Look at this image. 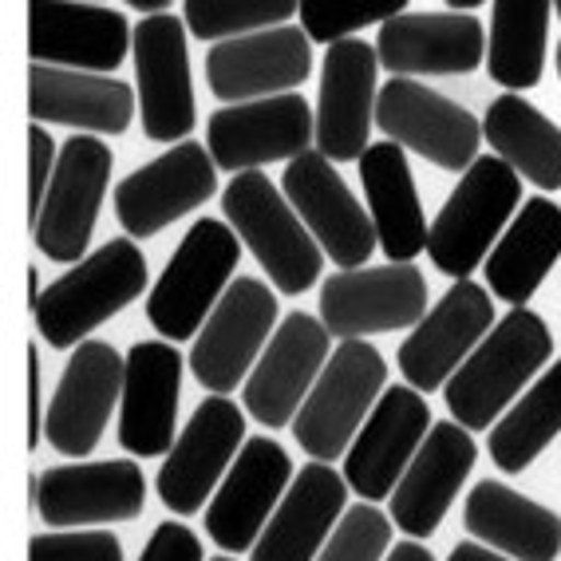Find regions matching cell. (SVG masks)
Segmentation results:
<instances>
[{"label":"cell","mask_w":561,"mask_h":561,"mask_svg":"<svg viewBox=\"0 0 561 561\" xmlns=\"http://www.w3.org/2000/svg\"><path fill=\"white\" fill-rule=\"evenodd\" d=\"M280 191L336 270H364L371 250H380L371 214L364 210L360 198L348 191V182L336 174V167L321 151L293 159L285 167Z\"/></svg>","instance_id":"cell-16"},{"label":"cell","mask_w":561,"mask_h":561,"mask_svg":"<svg viewBox=\"0 0 561 561\" xmlns=\"http://www.w3.org/2000/svg\"><path fill=\"white\" fill-rule=\"evenodd\" d=\"M427 317V280L415 265L341 270L321 285V321L336 341L415 329Z\"/></svg>","instance_id":"cell-10"},{"label":"cell","mask_w":561,"mask_h":561,"mask_svg":"<svg viewBox=\"0 0 561 561\" xmlns=\"http://www.w3.org/2000/svg\"><path fill=\"white\" fill-rule=\"evenodd\" d=\"M474 459H479V447L467 427H459L455 420L435 423L420 455L403 471L400 486L391 491V522L415 541L432 538L451 511V502L459 499L467 474L474 471Z\"/></svg>","instance_id":"cell-27"},{"label":"cell","mask_w":561,"mask_h":561,"mask_svg":"<svg viewBox=\"0 0 561 561\" xmlns=\"http://www.w3.org/2000/svg\"><path fill=\"white\" fill-rule=\"evenodd\" d=\"M553 4H518L502 0L491 9V32H486V71L499 88L511 95L530 91L541 83L546 71V41H550Z\"/></svg>","instance_id":"cell-34"},{"label":"cell","mask_w":561,"mask_h":561,"mask_svg":"<svg viewBox=\"0 0 561 561\" xmlns=\"http://www.w3.org/2000/svg\"><path fill=\"white\" fill-rule=\"evenodd\" d=\"M28 561H123V541L111 530H51L32 538Z\"/></svg>","instance_id":"cell-39"},{"label":"cell","mask_w":561,"mask_h":561,"mask_svg":"<svg viewBox=\"0 0 561 561\" xmlns=\"http://www.w3.org/2000/svg\"><path fill=\"white\" fill-rule=\"evenodd\" d=\"M41 348L28 344V451L44 443V420H48V403L41 391Z\"/></svg>","instance_id":"cell-42"},{"label":"cell","mask_w":561,"mask_h":561,"mask_svg":"<svg viewBox=\"0 0 561 561\" xmlns=\"http://www.w3.org/2000/svg\"><path fill=\"white\" fill-rule=\"evenodd\" d=\"M447 561H514V558H506V553L491 550V546H482V541H459Z\"/></svg>","instance_id":"cell-43"},{"label":"cell","mask_w":561,"mask_h":561,"mask_svg":"<svg viewBox=\"0 0 561 561\" xmlns=\"http://www.w3.org/2000/svg\"><path fill=\"white\" fill-rule=\"evenodd\" d=\"M388 383V364L368 341H344L312 383L309 400L293 420V435L312 462H336L348 455Z\"/></svg>","instance_id":"cell-6"},{"label":"cell","mask_w":561,"mask_h":561,"mask_svg":"<svg viewBox=\"0 0 561 561\" xmlns=\"http://www.w3.org/2000/svg\"><path fill=\"white\" fill-rule=\"evenodd\" d=\"M111 151L95 135H71L60 147V162L51 174L48 198L32 221V241L44 257L60 265H80L91 245V230L100 218L103 194L111 182Z\"/></svg>","instance_id":"cell-9"},{"label":"cell","mask_w":561,"mask_h":561,"mask_svg":"<svg viewBox=\"0 0 561 561\" xmlns=\"http://www.w3.org/2000/svg\"><path fill=\"white\" fill-rule=\"evenodd\" d=\"M558 76H561V41H558Z\"/></svg>","instance_id":"cell-47"},{"label":"cell","mask_w":561,"mask_h":561,"mask_svg":"<svg viewBox=\"0 0 561 561\" xmlns=\"http://www.w3.org/2000/svg\"><path fill=\"white\" fill-rule=\"evenodd\" d=\"M482 139L518 179L534 182L538 191L561 186V127L546 119L530 100L511 91L491 100L482 115Z\"/></svg>","instance_id":"cell-33"},{"label":"cell","mask_w":561,"mask_h":561,"mask_svg":"<svg viewBox=\"0 0 561 561\" xmlns=\"http://www.w3.org/2000/svg\"><path fill=\"white\" fill-rule=\"evenodd\" d=\"M522 202V179L499 159L479 154L474 167L459 179L443 210L435 214L427 233V253L435 270L455 280H471L479 265H486L491 250L514 221Z\"/></svg>","instance_id":"cell-3"},{"label":"cell","mask_w":561,"mask_h":561,"mask_svg":"<svg viewBox=\"0 0 561 561\" xmlns=\"http://www.w3.org/2000/svg\"><path fill=\"white\" fill-rule=\"evenodd\" d=\"M491 329H494L491 289H482L474 280H455L451 289L435 301V309H427V317L400 344L403 380L415 391L447 388V380L486 341Z\"/></svg>","instance_id":"cell-20"},{"label":"cell","mask_w":561,"mask_h":561,"mask_svg":"<svg viewBox=\"0 0 561 561\" xmlns=\"http://www.w3.org/2000/svg\"><path fill=\"white\" fill-rule=\"evenodd\" d=\"M561 435V356L514 400V408L491 427V459L499 471L522 474Z\"/></svg>","instance_id":"cell-35"},{"label":"cell","mask_w":561,"mask_h":561,"mask_svg":"<svg viewBox=\"0 0 561 561\" xmlns=\"http://www.w3.org/2000/svg\"><path fill=\"white\" fill-rule=\"evenodd\" d=\"M214 561H233V558H214Z\"/></svg>","instance_id":"cell-49"},{"label":"cell","mask_w":561,"mask_h":561,"mask_svg":"<svg viewBox=\"0 0 561 561\" xmlns=\"http://www.w3.org/2000/svg\"><path fill=\"white\" fill-rule=\"evenodd\" d=\"M147 479L130 459L68 462L32 474V506L51 530L71 526H107L142 514Z\"/></svg>","instance_id":"cell-15"},{"label":"cell","mask_w":561,"mask_h":561,"mask_svg":"<svg viewBox=\"0 0 561 561\" xmlns=\"http://www.w3.org/2000/svg\"><path fill=\"white\" fill-rule=\"evenodd\" d=\"M553 12H558V21H561V4H558V9H553Z\"/></svg>","instance_id":"cell-48"},{"label":"cell","mask_w":561,"mask_h":561,"mask_svg":"<svg viewBox=\"0 0 561 561\" xmlns=\"http://www.w3.org/2000/svg\"><path fill=\"white\" fill-rule=\"evenodd\" d=\"M408 4L396 0V4H380V9H329V4H301V28L309 41L317 44H344V41H356V32L368 28V24H388L396 16H403Z\"/></svg>","instance_id":"cell-38"},{"label":"cell","mask_w":561,"mask_h":561,"mask_svg":"<svg viewBox=\"0 0 561 561\" xmlns=\"http://www.w3.org/2000/svg\"><path fill=\"white\" fill-rule=\"evenodd\" d=\"M383 561H435V558H432L427 546H420V541L411 538V541H400V546H396Z\"/></svg>","instance_id":"cell-44"},{"label":"cell","mask_w":561,"mask_h":561,"mask_svg":"<svg viewBox=\"0 0 561 561\" xmlns=\"http://www.w3.org/2000/svg\"><path fill=\"white\" fill-rule=\"evenodd\" d=\"M123 376L127 356H119L107 341H83L80 348H71L48 400L44 439L68 459H88L107 432L115 403L123 400Z\"/></svg>","instance_id":"cell-14"},{"label":"cell","mask_w":561,"mask_h":561,"mask_svg":"<svg viewBox=\"0 0 561 561\" xmlns=\"http://www.w3.org/2000/svg\"><path fill=\"white\" fill-rule=\"evenodd\" d=\"M376 68L380 56L368 41H344L324 51L317 100V151L329 162H360L376 123Z\"/></svg>","instance_id":"cell-24"},{"label":"cell","mask_w":561,"mask_h":561,"mask_svg":"<svg viewBox=\"0 0 561 561\" xmlns=\"http://www.w3.org/2000/svg\"><path fill=\"white\" fill-rule=\"evenodd\" d=\"M182 352L167 341H139L127 352L119 400V443L139 459L171 455L179 443V396H182Z\"/></svg>","instance_id":"cell-26"},{"label":"cell","mask_w":561,"mask_h":561,"mask_svg":"<svg viewBox=\"0 0 561 561\" xmlns=\"http://www.w3.org/2000/svg\"><path fill=\"white\" fill-rule=\"evenodd\" d=\"M376 127L388 142L451 174L471 171L482 147V123L471 111L420 80L383 83L376 100Z\"/></svg>","instance_id":"cell-7"},{"label":"cell","mask_w":561,"mask_h":561,"mask_svg":"<svg viewBox=\"0 0 561 561\" xmlns=\"http://www.w3.org/2000/svg\"><path fill=\"white\" fill-rule=\"evenodd\" d=\"M391 546V514L376 511V502L348 506L336 522L329 546L317 561H383Z\"/></svg>","instance_id":"cell-37"},{"label":"cell","mask_w":561,"mask_h":561,"mask_svg":"<svg viewBox=\"0 0 561 561\" xmlns=\"http://www.w3.org/2000/svg\"><path fill=\"white\" fill-rule=\"evenodd\" d=\"M561 257V210L550 198H530L514 214L486 257V289L499 301L526 309Z\"/></svg>","instance_id":"cell-32"},{"label":"cell","mask_w":561,"mask_h":561,"mask_svg":"<svg viewBox=\"0 0 561 561\" xmlns=\"http://www.w3.org/2000/svg\"><path fill=\"white\" fill-rule=\"evenodd\" d=\"M329 341L332 332L324 321L309 317V312H289L277 324L273 341L261 352L257 368L245 380V411L265 427H289L297 420V411L309 400L312 383L329 364Z\"/></svg>","instance_id":"cell-21"},{"label":"cell","mask_w":561,"mask_h":561,"mask_svg":"<svg viewBox=\"0 0 561 561\" xmlns=\"http://www.w3.org/2000/svg\"><path fill=\"white\" fill-rule=\"evenodd\" d=\"M360 182L364 198H368L376 241L388 253L391 265H411L427 250V218H423V202L415 191V174L408 167V151L396 142H371L360 159Z\"/></svg>","instance_id":"cell-30"},{"label":"cell","mask_w":561,"mask_h":561,"mask_svg":"<svg viewBox=\"0 0 561 561\" xmlns=\"http://www.w3.org/2000/svg\"><path fill=\"white\" fill-rule=\"evenodd\" d=\"M135 88H139L142 135L151 142H186V135L198 123L194 103L191 56H186V21L174 12L151 16L135 24Z\"/></svg>","instance_id":"cell-12"},{"label":"cell","mask_w":561,"mask_h":561,"mask_svg":"<svg viewBox=\"0 0 561 561\" xmlns=\"http://www.w3.org/2000/svg\"><path fill=\"white\" fill-rule=\"evenodd\" d=\"M301 12V4L293 0H191L182 4V21L194 41L226 44V41H241V36H253V32L265 28H280L289 24L293 16Z\"/></svg>","instance_id":"cell-36"},{"label":"cell","mask_w":561,"mask_h":561,"mask_svg":"<svg viewBox=\"0 0 561 561\" xmlns=\"http://www.w3.org/2000/svg\"><path fill=\"white\" fill-rule=\"evenodd\" d=\"M317 142V115L309 103L293 95L233 103L218 107L206 123V151L214 154L218 171H257L265 162H293L312 151Z\"/></svg>","instance_id":"cell-13"},{"label":"cell","mask_w":561,"mask_h":561,"mask_svg":"<svg viewBox=\"0 0 561 561\" xmlns=\"http://www.w3.org/2000/svg\"><path fill=\"white\" fill-rule=\"evenodd\" d=\"M221 214L230 218L241 245H250L257 265L270 273L280 293L297 297L321 280L324 250L297 218L285 191L273 186V179L261 171L233 174V182L221 191Z\"/></svg>","instance_id":"cell-5"},{"label":"cell","mask_w":561,"mask_h":561,"mask_svg":"<svg viewBox=\"0 0 561 561\" xmlns=\"http://www.w3.org/2000/svg\"><path fill=\"white\" fill-rule=\"evenodd\" d=\"M344 474L332 471L329 462H309L273 511L270 526L253 546V561H317L336 522L344 518Z\"/></svg>","instance_id":"cell-28"},{"label":"cell","mask_w":561,"mask_h":561,"mask_svg":"<svg viewBox=\"0 0 561 561\" xmlns=\"http://www.w3.org/2000/svg\"><path fill=\"white\" fill-rule=\"evenodd\" d=\"M277 297L265 280L257 277H233L210 321L202 324L198 341L191 348V371L194 380L210 396H230L250 380L257 368L261 352L273 341V324H277Z\"/></svg>","instance_id":"cell-8"},{"label":"cell","mask_w":561,"mask_h":561,"mask_svg":"<svg viewBox=\"0 0 561 561\" xmlns=\"http://www.w3.org/2000/svg\"><path fill=\"white\" fill-rule=\"evenodd\" d=\"M28 115L32 123H60L80 135H123L135 119V91L119 76L32 64L28 71Z\"/></svg>","instance_id":"cell-29"},{"label":"cell","mask_w":561,"mask_h":561,"mask_svg":"<svg viewBox=\"0 0 561 561\" xmlns=\"http://www.w3.org/2000/svg\"><path fill=\"white\" fill-rule=\"evenodd\" d=\"M230 221L198 218L147 297V321L167 341H198L202 324L233 285L241 245Z\"/></svg>","instance_id":"cell-4"},{"label":"cell","mask_w":561,"mask_h":561,"mask_svg":"<svg viewBox=\"0 0 561 561\" xmlns=\"http://www.w3.org/2000/svg\"><path fill=\"white\" fill-rule=\"evenodd\" d=\"M56 162H60V147L51 142V135L41 123H32V130H28V226L36 221L44 198H48Z\"/></svg>","instance_id":"cell-40"},{"label":"cell","mask_w":561,"mask_h":561,"mask_svg":"<svg viewBox=\"0 0 561 561\" xmlns=\"http://www.w3.org/2000/svg\"><path fill=\"white\" fill-rule=\"evenodd\" d=\"M467 534L514 561H558L561 518L506 482L482 479L462 506Z\"/></svg>","instance_id":"cell-31"},{"label":"cell","mask_w":561,"mask_h":561,"mask_svg":"<svg viewBox=\"0 0 561 561\" xmlns=\"http://www.w3.org/2000/svg\"><path fill=\"white\" fill-rule=\"evenodd\" d=\"M432 408L411 383H391L344 455V482L364 502L391 499L432 432Z\"/></svg>","instance_id":"cell-18"},{"label":"cell","mask_w":561,"mask_h":561,"mask_svg":"<svg viewBox=\"0 0 561 561\" xmlns=\"http://www.w3.org/2000/svg\"><path fill=\"white\" fill-rule=\"evenodd\" d=\"M28 293H32V305L41 301V293H44V285H41V270H28Z\"/></svg>","instance_id":"cell-46"},{"label":"cell","mask_w":561,"mask_h":561,"mask_svg":"<svg viewBox=\"0 0 561 561\" xmlns=\"http://www.w3.org/2000/svg\"><path fill=\"white\" fill-rule=\"evenodd\" d=\"M130 12H142V21H151V16H167L171 4L167 0H127Z\"/></svg>","instance_id":"cell-45"},{"label":"cell","mask_w":561,"mask_h":561,"mask_svg":"<svg viewBox=\"0 0 561 561\" xmlns=\"http://www.w3.org/2000/svg\"><path fill=\"white\" fill-rule=\"evenodd\" d=\"M245 447V415L226 396H210L194 408L191 423L179 432V443L171 447L167 462L159 467V499L162 506L179 518L198 514L206 499L230 474L233 459Z\"/></svg>","instance_id":"cell-11"},{"label":"cell","mask_w":561,"mask_h":561,"mask_svg":"<svg viewBox=\"0 0 561 561\" xmlns=\"http://www.w3.org/2000/svg\"><path fill=\"white\" fill-rule=\"evenodd\" d=\"M550 356V324L534 309H511L443 388L455 423L467 432H491Z\"/></svg>","instance_id":"cell-1"},{"label":"cell","mask_w":561,"mask_h":561,"mask_svg":"<svg viewBox=\"0 0 561 561\" xmlns=\"http://www.w3.org/2000/svg\"><path fill=\"white\" fill-rule=\"evenodd\" d=\"M289 486H293V462L285 455V447L277 439H265V435L245 439L230 474L214 491L210 511H206L210 538L226 553L253 550Z\"/></svg>","instance_id":"cell-22"},{"label":"cell","mask_w":561,"mask_h":561,"mask_svg":"<svg viewBox=\"0 0 561 561\" xmlns=\"http://www.w3.org/2000/svg\"><path fill=\"white\" fill-rule=\"evenodd\" d=\"M147 289V257L130 238H111L95 253L44 285L32 305L41 341L51 348H80L91 332L127 309Z\"/></svg>","instance_id":"cell-2"},{"label":"cell","mask_w":561,"mask_h":561,"mask_svg":"<svg viewBox=\"0 0 561 561\" xmlns=\"http://www.w3.org/2000/svg\"><path fill=\"white\" fill-rule=\"evenodd\" d=\"M380 68L391 80L415 76H471L486 64V28L467 12H403L376 36Z\"/></svg>","instance_id":"cell-25"},{"label":"cell","mask_w":561,"mask_h":561,"mask_svg":"<svg viewBox=\"0 0 561 561\" xmlns=\"http://www.w3.org/2000/svg\"><path fill=\"white\" fill-rule=\"evenodd\" d=\"M139 561H202V541L191 526L162 522V526H154L151 541L142 546Z\"/></svg>","instance_id":"cell-41"},{"label":"cell","mask_w":561,"mask_h":561,"mask_svg":"<svg viewBox=\"0 0 561 561\" xmlns=\"http://www.w3.org/2000/svg\"><path fill=\"white\" fill-rule=\"evenodd\" d=\"M135 48V28L119 9L107 4H64L36 0L28 4V56L48 68L111 76Z\"/></svg>","instance_id":"cell-19"},{"label":"cell","mask_w":561,"mask_h":561,"mask_svg":"<svg viewBox=\"0 0 561 561\" xmlns=\"http://www.w3.org/2000/svg\"><path fill=\"white\" fill-rule=\"evenodd\" d=\"M218 191V162L202 142H179L115 186V214L127 238H154Z\"/></svg>","instance_id":"cell-17"},{"label":"cell","mask_w":561,"mask_h":561,"mask_svg":"<svg viewBox=\"0 0 561 561\" xmlns=\"http://www.w3.org/2000/svg\"><path fill=\"white\" fill-rule=\"evenodd\" d=\"M312 76V41L301 24L253 32L241 41L214 44L206 56V80L221 103H253L293 95Z\"/></svg>","instance_id":"cell-23"}]
</instances>
